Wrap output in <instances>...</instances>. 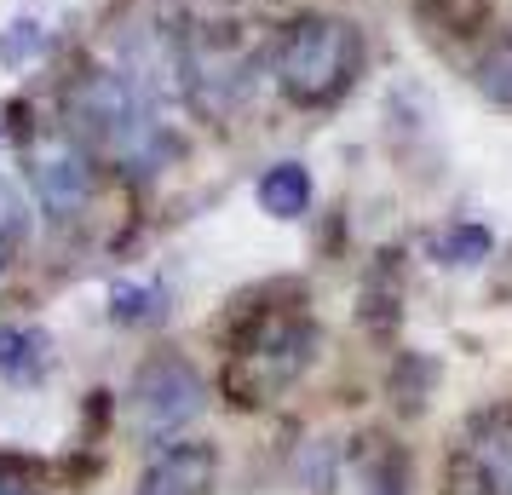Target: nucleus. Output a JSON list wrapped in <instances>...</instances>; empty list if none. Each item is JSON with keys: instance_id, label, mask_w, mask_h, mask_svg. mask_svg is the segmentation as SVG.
Masks as SVG:
<instances>
[{"instance_id": "1", "label": "nucleus", "mask_w": 512, "mask_h": 495, "mask_svg": "<svg viewBox=\"0 0 512 495\" xmlns=\"http://www.w3.org/2000/svg\"><path fill=\"white\" fill-rule=\"evenodd\" d=\"M75 121H87L98 150L116 156L127 173H156L167 162V133L150 110V93L133 87L127 75H93L75 93Z\"/></svg>"}, {"instance_id": "2", "label": "nucleus", "mask_w": 512, "mask_h": 495, "mask_svg": "<svg viewBox=\"0 0 512 495\" xmlns=\"http://www.w3.org/2000/svg\"><path fill=\"white\" fill-rule=\"evenodd\" d=\"M357 64V29L340 18H300L282 41L277 81L294 104H328Z\"/></svg>"}, {"instance_id": "3", "label": "nucleus", "mask_w": 512, "mask_h": 495, "mask_svg": "<svg viewBox=\"0 0 512 495\" xmlns=\"http://www.w3.org/2000/svg\"><path fill=\"white\" fill-rule=\"evenodd\" d=\"M311 352H317L311 323H265L231 363V392L242 403H265L277 386H288L311 363Z\"/></svg>"}, {"instance_id": "4", "label": "nucleus", "mask_w": 512, "mask_h": 495, "mask_svg": "<svg viewBox=\"0 0 512 495\" xmlns=\"http://www.w3.org/2000/svg\"><path fill=\"white\" fill-rule=\"evenodd\" d=\"M196 409H202V375L185 357H150L133 375V415H139L144 432L167 438L185 421H196Z\"/></svg>"}, {"instance_id": "5", "label": "nucleus", "mask_w": 512, "mask_h": 495, "mask_svg": "<svg viewBox=\"0 0 512 495\" xmlns=\"http://www.w3.org/2000/svg\"><path fill=\"white\" fill-rule=\"evenodd\" d=\"M219 478V455L213 444H167L150 467H144L133 495H213Z\"/></svg>"}, {"instance_id": "6", "label": "nucleus", "mask_w": 512, "mask_h": 495, "mask_svg": "<svg viewBox=\"0 0 512 495\" xmlns=\"http://www.w3.org/2000/svg\"><path fill=\"white\" fill-rule=\"evenodd\" d=\"M29 179H35V196L47 202V213H58V219H70V213L87 208V196H93V167H87V156L81 150H47L41 162L29 167Z\"/></svg>"}, {"instance_id": "7", "label": "nucleus", "mask_w": 512, "mask_h": 495, "mask_svg": "<svg viewBox=\"0 0 512 495\" xmlns=\"http://www.w3.org/2000/svg\"><path fill=\"white\" fill-rule=\"evenodd\" d=\"M466 467H472L484 495H512V426H489L484 438H472Z\"/></svg>"}, {"instance_id": "8", "label": "nucleus", "mask_w": 512, "mask_h": 495, "mask_svg": "<svg viewBox=\"0 0 512 495\" xmlns=\"http://www.w3.org/2000/svg\"><path fill=\"white\" fill-rule=\"evenodd\" d=\"M259 208L271 213V219H300L311 208V173L300 162H282L271 167L265 179H259Z\"/></svg>"}, {"instance_id": "9", "label": "nucleus", "mask_w": 512, "mask_h": 495, "mask_svg": "<svg viewBox=\"0 0 512 495\" xmlns=\"http://www.w3.org/2000/svg\"><path fill=\"white\" fill-rule=\"evenodd\" d=\"M472 81H478V93H484L489 104L512 110V41H489V47L478 52V64H472Z\"/></svg>"}, {"instance_id": "10", "label": "nucleus", "mask_w": 512, "mask_h": 495, "mask_svg": "<svg viewBox=\"0 0 512 495\" xmlns=\"http://www.w3.org/2000/svg\"><path fill=\"white\" fill-rule=\"evenodd\" d=\"M489 231L484 225H455V231H443L438 242H432V260L438 265H484L489 260Z\"/></svg>"}, {"instance_id": "11", "label": "nucleus", "mask_w": 512, "mask_h": 495, "mask_svg": "<svg viewBox=\"0 0 512 495\" xmlns=\"http://www.w3.org/2000/svg\"><path fill=\"white\" fill-rule=\"evenodd\" d=\"M47 357V334L41 329H0V369L12 375H35Z\"/></svg>"}, {"instance_id": "12", "label": "nucleus", "mask_w": 512, "mask_h": 495, "mask_svg": "<svg viewBox=\"0 0 512 495\" xmlns=\"http://www.w3.org/2000/svg\"><path fill=\"white\" fill-rule=\"evenodd\" d=\"M110 311H116L121 323H156L162 317V288L156 283H121L116 294H110Z\"/></svg>"}, {"instance_id": "13", "label": "nucleus", "mask_w": 512, "mask_h": 495, "mask_svg": "<svg viewBox=\"0 0 512 495\" xmlns=\"http://www.w3.org/2000/svg\"><path fill=\"white\" fill-rule=\"evenodd\" d=\"M41 41H47V35H41V24H35V18H18V24L0 35V64H6V70L29 64V58L41 52Z\"/></svg>"}, {"instance_id": "14", "label": "nucleus", "mask_w": 512, "mask_h": 495, "mask_svg": "<svg viewBox=\"0 0 512 495\" xmlns=\"http://www.w3.org/2000/svg\"><path fill=\"white\" fill-rule=\"evenodd\" d=\"M24 231H29V219H24V196H18V190L0 179V248H6V242H18Z\"/></svg>"}, {"instance_id": "15", "label": "nucleus", "mask_w": 512, "mask_h": 495, "mask_svg": "<svg viewBox=\"0 0 512 495\" xmlns=\"http://www.w3.org/2000/svg\"><path fill=\"white\" fill-rule=\"evenodd\" d=\"M29 461H6L0 455V495H35V484H29Z\"/></svg>"}, {"instance_id": "16", "label": "nucleus", "mask_w": 512, "mask_h": 495, "mask_svg": "<svg viewBox=\"0 0 512 495\" xmlns=\"http://www.w3.org/2000/svg\"><path fill=\"white\" fill-rule=\"evenodd\" d=\"M0 265H6V248H0Z\"/></svg>"}]
</instances>
